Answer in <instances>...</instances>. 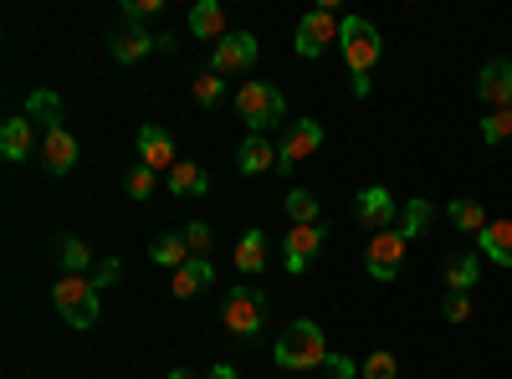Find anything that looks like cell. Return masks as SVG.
<instances>
[{
	"instance_id": "obj_1",
	"label": "cell",
	"mask_w": 512,
	"mask_h": 379,
	"mask_svg": "<svg viewBox=\"0 0 512 379\" xmlns=\"http://www.w3.org/2000/svg\"><path fill=\"white\" fill-rule=\"evenodd\" d=\"M31 118L41 123V164H47V175H72L77 164V139L62 118V98L57 93H31Z\"/></svg>"
},
{
	"instance_id": "obj_2",
	"label": "cell",
	"mask_w": 512,
	"mask_h": 379,
	"mask_svg": "<svg viewBox=\"0 0 512 379\" xmlns=\"http://www.w3.org/2000/svg\"><path fill=\"white\" fill-rule=\"evenodd\" d=\"M277 364H282V369H323V364H328L323 328H318L313 318H297L282 339H277Z\"/></svg>"
},
{
	"instance_id": "obj_3",
	"label": "cell",
	"mask_w": 512,
	"mask_h": 379,
	"mask_svg": "<svg viewBox=\"0 0 512 379\" xmlns=\"http://www.w3.org/2000/svg\"><path fill=\"white\" fill-rule=\"evenodd\" d=\"M236 113L251 123V134H262L287 113V98H282L277 82H241L236 88Z\"/></svg>"
},
{
	"instance_id": "obj_4",
	"label": "cell",
	"mask_w": 512,
	"mask_h": 379,
	"mask_svg": "<svg viewBox=\"0 0 512 379\" xmlns=\"http://www.w3.org/2000/svg\"><path fill=\"white\" fill-rule=\"evenodd\" d=\"M338 52H344V62H349L354 77H369V67H374L379 52H384V41H379L374 21H364V16H344V31H338Z\"/></svg>"
},
{
	"instance_id": "obj_5",
	"label": "cell",
	"mask_w": 512,
	"mask_h": 379,
	"mask_svg": "<svg viewBox=\"0 0 512 379\" xmlns=\"http://www.w3.org/2000/svg\"><path fill=\"white\" fill-rule=\"evenodd\" d=\"M52 308L72 328H93L98 323V287H93V277H62L52 287Z\"/></svg>"
},
{
	"instance_id": "obj_6",
	"label": "cell",
	"mask_w": 512,
	"mask_h": 379,
	"mask_svg": "<svg viewBox=\"0 0 512 379\" xmlns=\"http://www.w3.org/2000/svg\"><path fill=\"white\" fill-rule=\"evenodd\" d=\"M338 31H344V21H338L333 6L308 11L303 21H297V57H323L328 47H338Z\"/></svg>"
},
{
	"instance_id": "obj_7",
	"label": "cell",
	"mask_w": 512,
	"mask_h": 379,
	"mask_svg": "<svg viewBox=\"0 0 512 379\" xmlns=\"http://www.w3.org/2000/svg\"><path fill=\"white\" fill-rule=\"evenodd\" d=\"M318 149H323V123H318V118L287 123V134H282V144H277V170H297V164H308Z\"/></svg>"
},
{
	"instance_id": "obj_8",
	"label": "cell",
	"mask_w": 512,
	"mask_h": 379,
	"mask_svg": "<svg viewBox=\"0 0 512 379\" xmlns=\"http://www.w3.org/2000/svg\"><path fill=\"white\" fill-rule=\"evenodd\" d=\"M405 236L400 231H379L369 246H364V272L374 277V282H395L400 277V267H405Z\"/></svg>"
},
{
	"instance_id": "obj_9",
	"label": "cell",
	"mask_w": 512,
	"mask_h": 379,
	"mask_svg": "<svg viewBox=\"0 0 512 379\" xmlns=\"http://www.w3.org/2000/svg\"><path fill=\"white\" fill-rule=\"evenodd\" d=\"M226 328L236 333V339H256V333H262V292L236 287L226 298Z\"/></svg>"
},
{
	"instance_id": "obj_10",
	"label": "cell",
	"mask_w": 512,
	"mask_h": 379,
	"mask_svg": "<svg viewBox=\"0 0 512 379\" xmlns=\"http://www.w3.org/2000/svg\"><path fill=\"white\" fill-rule=\"evenodd\" d=\"M477 103L492 108V113L512 108V62H507V57H492V62L477 72Z\"/></svg>"
},
{
	"instance_id": "obj_11",
	"label": "cell",
	"mask_w": 512,
	"mask_h": 379,
	"mask_svg": "<svg viewBox=\"0 0 512 379\" xmlns=\"http://www.w3.org/2000/svg\"><path fill=\"white\" fill-rule=\"evenodd\" d=\"M154 47H164V41H154L139 21H123V26H113V31H108V52H113V62H123V67L144 62Z\"/></svg>"
},
{
	"instance_id": "obj_12",
	"label": "cell",
	"mask_w": 512,
	"mask_h": 379,
	"mask_svg": "<svg viewBox=\"0 0 512 379\" xmlns=\"http://www.w3.org/2000/svg\"><path fill=\"white\" fill-rule=\"evenodd\" d=\"M354 216H359V226H364V231H374V236H379V231H390V221L400 216V205H395V195L384 190V185H369V190L354 200Z\"/></svg>"
},
{
	"instance_id": "obj_13",
	"label": "cell",
	"mask_w": 512,
	"mask_h": 379,
	"mask_svg": "<svg viewBox=\"0 0 512 379\" xmlns=\"http://www.w3.org/2000/svg\"><path fill=\"white\" fill-rule=\"evenodd\" d=\"M323 226H292L287 231V241H282V262H287V272H308L313 262H318V251H323Z\"/></svg>"
},
{
	"instance_id": "obj_14",
	"label": "cell",
	"mask_w": 512,
	"mask_h": 379,
	"mask_svg": "<svg viewBox=\"0 0 512 379\" xmlns=\"http://www.w3.org/2000/svg\"><path fill=\"white\" fill-rule=\"evenodd\" d=\"M251 62H256V36H251V31L221 36V41H216V57H210V67H216L221 77H226V72H246Z\"/></svg>"
},
{
	"instance_id": "obj_15",
	"label": "cell",
	"mask_w": 512,
	"mask_h": 379,
	"mask_svg": "<svg viewBox=\"0 0 512 379\" xmlns=\"http://www.w3.org/2000/svg\"><path fill=\"white\" fill-rule=\"evenodd\" d=\"M139 164H149V170H175V139H169L159 123H144L139 129Z\"/></svg>"
},
{
	"instance_id": "obj_16",
	"label": "cell",
	"mask_w": 512,
	"mask_h": 379,
	"mask_svg": "<svg viewBox=\"0 0 512 379\" xmlns=\"http://www.w3.org/2000/svg\"><path fill=\"white\" fill-rule=\"evenodd\" d=\"M190 31H195V41H221V36H231V31H226V6H221V0H195Z\"/></svg>"
},
{
	"instance_id": "obj_17",
	"label": "cell",
	"mask_w": 512,
	"mask_h": 379,
	"mask_svg": "<svg viewBox=\"0 0 512 379\" xmlns=\"http://www.w3.org/2000/svg\"><path fill=\"white\" fill-rule=\"evenodd\" d=\"M477 246H482V257H487V262H497V267H512V221H507V216L487 221V231L477 236Z\"/></svg>"
},
{
	"instance_id": "obj_18",
	"label": "cell",
	"mask_w": 512,
	"mask_h": 379,
	"mask_svg": "<svg viewBox=\"0 0 512 379\" xmlns=\"http://www.w3.org/2000/svg\"><path fill=\"white\" fill-rule=\"evenodd\" d=\"M236 170H241V175H267V170H277V149H272L262 134H251V139L236 149Z\"/></svg>"
},
{
	"instance_id": "obj_19",
	"label": "cell",
	"mask_w": 512,
	"mask_h": 379,
	"mask_svg": "<svg viewBox=\"0 0 512 379\" xmlns=\"http://www.w3.org/2000/svg\"><path fill=\"white\" fill-rule=\"evenodd\" d=\"M210 282H216V267H210L205 257H190L180 272H175V282H169V292L175 298H195V292H205Z\"/></svg>"
},
{
	"instance_id": "obj_20",
	"label": "cell",
	"mask_w": 512,
	"mask_h": 379,
	"mask_svg": "<svg viewBox=\"0 0 512 379\" xmlns=\"http://www.w3.org/2000/svg\"><path fill=\"white\" fill-rule=\"evenodd\" d=\"M477 277H482V257H477V251H456V257L446 262V287L451 292H472Z\"/></svg>"
},
{
	"instance_id": "obj_21",
	"label": "cell",
	"mask_w": 512,
	"mask_h": 379,
	"mask_svg": "<svg viewBox=\"0 0 512 379\" xmlns=\"http://www.w3.org/2000/svg\"><path fill=\"white\" fill-rule=\"evenodd\" d=\"M262 267H267V231H246V236L236 241V272L256 277Z\"/></svg>"
},
{
	"instance_id": "obj_22",
	"label": "cell",
	"mask_w": 512,
	"mask_h": 379,
	"mask_svg": "<svg viewBox=\"0 0 512 379\" xmlns=\"http://www.w3.org/2000/svg\"><path fill=\"white\" fill-rule=\"evenodd\" d=\"M0 154L6 159H31V118H6L0 123Z\"/></svg>"
},
{
	"instance_id": "obj_23",
	"label": "cell",
	"mask_w": 512,
	"mask_h": 379,
	"mask_svg": "<svg viewBox=\"0 0 512 379\" xmlns=\"http://www.w3.org/2000/svg\"><path fill=\"white\" fill-rule=\"evenodd\" d=\"M446 216H451V226H456V231H466V236H482V231H487V221H492L477 200H451V205H446Z\"/></svg>"
},
{
	"instance_id": "obj_24",
	"label": "cell",
	"mask_w": 512,
	"mask_h": 379,
	"mask_svg": "<svg viewBox=\"0 0 512 379\" xmlns=\"http://www.w3.org/2000/svg\"><path fill=\"white\" fill-rule=\"evenodd\" d=\"M431 216H436V210H431V200H405L400 205V236L405 241H415V236H425V231H431Z\"/></svg>"
},
{
	"instance_id": "obj_25",
	"label": "cell",
	"mask_w": 512,
	"mask_h": 379,
	"mask_svg": "<svg viewBox=\"0 0 512 379\" xmlns=\"http://www.w3.org/2000/svg\"><path fill=\"white\" fill-rule=\"evenodd\" d=\"M149 257H154V267H175V272H180V267L195 257V251H190L185 236H159V241L149 246Z\"/></svg>"
},
{
	"instance_id": "obj_26",
	"label": "cell",
	"mask_w": 512,
	"mask_h": 379,
	"mask_svg": "<svg viewBox=\"0 0 512 379\" xmlns=\"http://www.w3.org/2000/svg\"><path fill=\"white\" fill-rule=\"evenodd\" d=\"M169 190H175L180 200L205 195V190H210V175L200 170V164H175V170H169Z\"/></svg>"
},
{
	"instance_id": "obj_27",
	"label": "cell",
	"mask_w": 512,
	"mask_h": 379,
	"mask_svg": "<svg viewBox=\"0 0 512 379\" xmlns=\"http://www.w3.org/2000/svg\"><path fill=\"white\" fill-rule=\"evenodd\" d=\"M287 216H292V226H323L318 221V195L313 190H292L287 195Z\"/></svg>"
},
{
	"instance_id": "obj_28",
	"label": "cell",
	"mask_w": 512,
	"mask_h": 379,
	"mask_svg": "<svg viewBox=\"0 0 512 379\" xmlns=\"http://www.w3.org/2000/svg\"><path fill=\"white\" fill-rule=\"evenodd\" d=\"M221 93H226V82H221V72H216V67L195 72V103H200V108H216V103H221Z\"/></svg>"
},
{
	"instance_id": "obj_29",
	"label": "cell",
	"mask_w": 512,
	"mask_h": 379,
	"mask_svg": "<svg viewBox=\"0 0 512 379\" xmlns=\"http://www.w3.org/2000/svg\"><path fill=\"white\" fill-rule=\"evenodd\" d=\"M88 267H93V251L82 246L77 236H67V241H62V272H67V277H82Z\"/></svg>"
},
{
	"instance_id": "obj_30",
	"label": "cell",
	"mask_w": 512,
	"mask_h": 379,
	"mask_svg": "<svg viewBox=\"0 0 512 379\" xmlns=\"http://www.w3.org/2000/svg\"><path fill=\"white\" fill-rule=\"evenodd\" d=\"M400 374V359L390 349H374L364 364H359V379H395Z\"/></svg>"
},
{
	"instance_id": "obj_31",
	"label": "cell",
	"mask_w": 512,
	"mask_h": 379,
	"mask_svg": "<svg viewBox=\"0 0 512 379\" xmlns=\"http://www.w3.org/2000/svg\"><path fill=\"white\" fill-rule=\"evenodd\" d=\"M154 185H159V170H149V164H134V170L123 175V190L134 195V200H149Z\"/></svg>"
},
{
	"instance_id": "obj_32",
	"label": "cell",
	"mask_w": 512,
	"mask_h": 379,
	"mask_svg": "<svg viewBox=\"0 0 512 379\" xmlns=\"http://www.w3.org/2000/svg\"><path fill=\"white\" fill-rule=\"evenodd\" d=\"M507 139H512V108L487 113L482 118V144H507Z\"/></svg>"
},
{
	"instance_id": "obj_33",
	"label": "cell",
	"mask_w": 512,
	"mask_h": 379,
	"mask_svg": "<svg viewBox=\"0 0 512 379\" xmlns=\"http://www.w3.org/2000/svg\"><path fill=\"white\" fill-rule=\"evenodd\" d=\"M446 323H466V318H472V298H466V292H446Z\"/></svg>"
},
{
	"instance_id": "obj_34",
	"label": "cell",
	"mask_w": 512,
	"mask_h": 379,
	"mask_svg": "<svg viewBox=\"0 0 512 379\" xmlns=\"http://www.w3.org/2000/svg\"><path fill=\"white\" fill-rule=\"evenodd\" d=\"M180 236L190 241V251H195V257H205V246H210V226H205V221H190Z\"/></svg>"
},
{
	"instance_id": "obj_35",
	"label": "cell",
	"mask_w": 512,
	"mask_h": 379,
	"mask_svg": "<svg viewBox=\"0 0 512 379\" xmlns=\"http://www.w3.org/2000/svg\"><path fill=\"white\" fill-rule=\"evenodd\" d=\"M333 379H359V364L354 359H344V354H328V364H323Z\"/></svg>"
},
{
	"instance_id": "obj_36",
	"label": "cell",
	"mask_w": 512,
	"mask_h": 379,
	"mask_svg": "<svg viewBox=\"0 0 512 379\" xmlns=\"http://www.w3.org/2000/svg\"><path fill=\"white\" fill-rule=\"evenodd\" d=\"M118 272H123V267H118V257L98 262V267H93V287H113V282H118Z\"/></svg>"
},
{
	"instance_id": "obj_37",
	"label": "cell",
	"mask_w": 512,
	"mask_h": 379,
	"mask_svg": "<svg viewBox=\"0 0 512 379\" xmlns=\"http://www.w3.org/2000/svg\"><path fill=\"white\" fill-rule=\"evenodd\" d=\"M149 11H164V0H128V6H123L128 21H139V16H149Z\"/></svg>"
},
{
	"instance_id": "obj_38",
	"label": "cell",
	"mask_w": 512,
	"mask_h": 379,
	"mask_svg": "<svg viewBox=\"0 0 512 379\" xmlns=\"http://www.w3.org/2000/svg\"><path fill=\"white\" fill-rule=\"evenodd\" d=\"M210 379H241V374H236L231 364H216V369H210Z\"/></svg>"
},
{
	"instance_id": "obj_39",
	"label": "cell",
	"mask_w": 512,
	"mask_h": 379,
	"mask_svg": "<svg viewBox=\"0 0 512 379\" xmlns=\"http://www.w3.org/2000/svg\"><path fill=\"white\" fill-rule=\"evenodd\" d=\"M169 379H195V374H185V369H175V374H169Z\"/></svg>"
}]
</instances>
